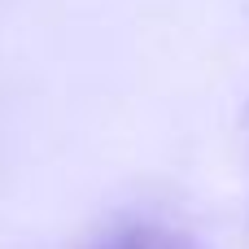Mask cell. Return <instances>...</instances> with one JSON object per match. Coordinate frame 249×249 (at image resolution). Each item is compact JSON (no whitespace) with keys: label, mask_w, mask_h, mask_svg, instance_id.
Here are the masks:
<instances>
[{"label":"cell","mask_w":249,"mask_h":249,"mask_svg":"<svg viewBox=\"0 0 249 249\" xmlns=\"http://www.w3.org/2000/svg\"><path fill=\"white\" fill-rule=\"evenodd\" d=\"M92 249H193L184 236L158 228V223H131V228H118L109 232L105 241H96Z\"/></svg>","instance_id":"obj_1"}]
</instances>
